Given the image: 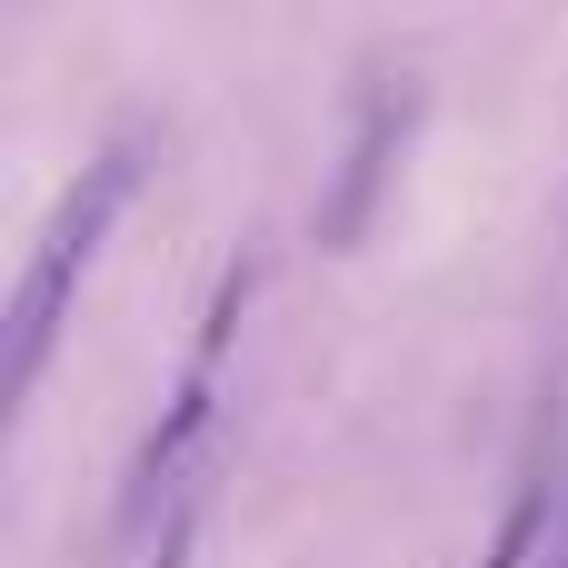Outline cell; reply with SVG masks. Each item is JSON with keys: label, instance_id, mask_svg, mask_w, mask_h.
I'll list each match as a JSON object with an SVG mask.
<instances>
[{"label": "cell", "instance_id": "1", "mask_svg": "<svg viewBox=\"0 0 568 568\" xmlns=\"http://www.w3.org/2000/svg\"><path fill=\"white\" fill-rule=\"evenodd\" d=\"M130 190H140V140H110V150H100V160L50 200V220H40L30 260H20V290H10V339H0V389H10V399H30V389H40L50 339H60V320H70V300H80L90 260L110 250V230H120Z\"/></svg>", "mask_w": 568, "mask_h": 568}, {"label": "cell", "instance_id": "2", "mask_svg": "<svg viewBox=\"0 0 568 568\" xmlns=\"http://www.w3.org/2000/svg\"><path fill=\"white\" fill-rule=\"evenodd\" d=\"M409 120H419L409 100L369 110V130H359V150H349L329 210H320V240H329V250H359V230H369V210H379V190H389V160H399V140H409Z\"/></svg>", "mask_w": 568, "mask_h": 568}, {"label": "cell", "instance_id": "3", "mask_svg": "<svg viewBox=\"0 0 568 568\" xmlns=\"http://www.w3.org/2000/svg\"><path fill=\"white\" fill-rule=\"evenodd\" d=\"M539 519H549V489H539V479H529V489H509V519H499V539H489V559H479V568H529Z\"/></svg>", "mask_w": 568, "mask_h": 568}, {"label": "cell", "instance_id": "4", "mask_svg": "<svg viewBox=\"0 0 568 568\" xmlns=\"http://www.w3.org/2000/svg\"><path fill=\"white\" fill-rule=\"evenodd\" d=\"M150 568H190V509H170V529H160V559Z\"/></svg>", "mask_w": 568, "mask_h": 568}]
</instances>
